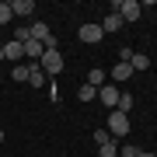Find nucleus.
Instances as JSON below:
<instances>
[{
	"label": "nucleus",
	"instance_id": "obj_2",
	"mask_svg": "<svg viewBox=\"0 0 157 157\" xmlns=\"http://www.w3.org/2000/svg\"><path fill=\"white\" fill-rule=\"evenodd\" d=\"M105 129L112 133V140H115V136H126V133H129V115H126V112H119V108H112V112H108Z\"/></svg>",
	"mask_w": 157,
	"mask_h": 157
},
{
	"label": "nucleus",
	"instance_id": "obj_13",
	"mask_svg": "<svg viewBox=\"0 0 157 157\" xmlns=\"http://www.w3.org/2000/svg\"><path fill=\"white\" fill-rule=\"evenodd\" d=\"M28 84H32V87H45V73H42V67H39V63H32V73H28Z\"/></svg>",
	"mask_w": 157,
	"mask_h": 157
},
{
	"label": "nucleus",
	"instance_id": "obj_12",
	"mask_svg": "<svg viewBox=\"0 0 157 157\" xmlns=\"http://www.w3.org/2000/svg\"><path fill=\"white\" fill-rule=\"evenodd\" d=\"M129 67H133V73H136V70H150V56H147V52H133Z\"/></svg>",
	"mask_w": 157,
	"mask_h": 157
},
{
	"label": "nucleus",
	"instance_id": "obj_11",
	"mask_svg": "<svg viewBox=\"0 0 157 157\" xmlns=\"http://www.w3.org/2000/svg\"><path fill=\"white\" fill-rule=\"evenodd\" d=\"M84 84H91V87H94V91H98L101 84H108V73H105V70H101V67H94V70H91V73H87V80H84Z\"/></svg>",
	"mask_w": 157,
	"mask_h": 157
},
{
	"label": "nucleus",
	"instance_id": "obj_7",
	"mask_svg": "<svg viewBox=\"0 0 157 157\" xmlns=\"http://www.w3.org/2000/svg\"><path fill=\"white\" fill-rule=\"evenodd\" d=\"M11 11H14V17H28V21H32L35 0H11Z\"/></svg>",
	"mask_w": 157,
	"mask_h": 157
},
{
	"label": "nucleus",
	"instance_id": "obj_21",
	"mask_svg": "<svg viewBox=\"0 0 157 157\" xmlns=\"http://www.w3.org/2000/svg\"><path fill=\"white\" fill-rule=\"evenodd\" d=\"M140 154V147H119V157H136Z\"/></svg>",
	"mask_w": 157,
	"mask_h": 157
},
{
	"label": "nucleus",
	"instance_id": "obj_20",
	"mask_svg": "<svg viewBox=\"0 0 157 157\" xmlns=\"http://www.w3.org/2000/svg\"><path fill=\"white\" fill-rule=\"evenodd\" d=\"M49 101H52V105H59V101H63L59 87H56V80H52V84H49Z\"/></svg>",
	"mask_w": 157,
	"mask_h": 157
},
{
	"label": "nucleus",
	"instance_id": "obj_14",
	"mask_svg": "<svg viewBox=\"0 0 157 157\" xmlns=\"http://www.w3.org/2000/svg\"><path fill=\"white\" fill-rule=\"evenodd\" d=\"M28 73H32V63H21V67L11 70V77L17 80V84H25V80H28Z\"/></svg>",
	"mask_w": 157,
	"mask_h": 157
},
{
	"label": "nucleus",
	"instance_id": "obj_24",
	"mask_svg": "<svg viewBox=\"0 0 157 157\" xmlns=\"http://www.w3.org/2000/svg\"><path fill=\"white\" fill-rule=\"evenodd\" d=\"M0 143H4V129H0Z\"/></svg>",
	"mask_w": 157,
	"mask_h": 157
},
{
	"label": "nucleus",
	"instance_id": "obj_6",
	"mask_svg": "<svg viewBox=\"0 0 157 157\" xmlns=\"http://www.w3.org/2000/svg\"><path fill=\"white\" fill-rule=\"evenodd\" d=\"M129 77H133V67H129V63H115V67L108 70V80H112V84H126Z\"/></svg>",
	"mask_w": 157,
	"mask_h": 157
},
{
	"label": "nucleus",
	"instance_id": "obj_18",
	"mask_svg": "<svg viewBox=\"0 0 157 157\" xmlns=\"http://www.w3.org/2000/svg\"><path fill=\"white\" fill-rule=\"evenodd\" d=\"M98 157H119V147H115V140H108L105 147H98Z\"/></svg>",
	"mask_w": 157,
	"mask_h": 157
},
{
	"label": "nucleus",
	"instance_id": "obj_10",
	"mask_svg": "<svg viewBox=\"0 0 157 157\" xmlns=\"http://www.w3.org/2000/svg\"><path fill=\"white\" fill-rule=\"evenodd\" d=\"M42 52H45V45H42V42H35V39L25 42V56H28L32 63H39V59H42Z\"/></svg>",
	"mask_w": 157,
	"mask_h": 157
},
{
	"label": "nucleus",
	"instance_id": "obj_17",
	"mask_svg": "<svg viewBox=\"0 0 157 157\" xmlns=\"http://www.w3.org/2000/svg\"><path fill=\"white\" fill-rule=\"evenodd\" d=\"M133 105H136V101H133V94H119V105H115V108L129 115V112H133Z\"/></svg>",
	"mask_w": 157,
	"mask_h": 157
},
{
	"label": "nucleus",
	"instance_id": "obj_5",
	"mask_svg": "<svg viewBox=\"0 0 157 157\" xmlns=\"http://www.w3.org/2000/svg\"><path fill=\"white\" fill-rule=\"evenodd\" d=\"M80 39H84L87 45H94V42H101V39H105V32H101V25H94V21H87V25H80Z\"/></svg>",
	"mask_w": 157,
	"mask_h": 157
},
{
	"label": "nucleus",
	"instance_id": "obj_9",
	"mask_svg": "<svg viewBox=\"0 0 157 157\" xmlns=\"http://www.w3.org/2000/svg\"><path fill=\"white\" fill-rule=\"evenodd\" d=\"M4 59H25V45L21 42H4Z\"/></svg>",
	"mask_w": 157,
	"mask_h": 157
},
{
	"label": "nucleus",
	"instance_id": "obj_15",
	"mask_svg": "<svg viewBox=\"0 0 157 157\" xmlns=\"http://www.w3.org/2000/svg\"><path fill=\"white\" fill-rule=\"evenodd\" d=\"M77 98H80V105H87V101H94V98H98V91L91 87V84H80V91H77Z\"/></svg>",
	"mask_w": 157,
	"mask_h": 157
},
{
	"label": "nucleus",
	"instance_id": "obj_19",
	"mask_svg": "<svg viewBox=\"0 0 157 157\" xmlns=\"http://www.w3.org/2000/svg\"><path fill=\"white\" fill-rule=\"evenodd\" d=\"M108 140H112V133H108L105 126H101V129H94V147H105Z\"/></svg>",
	"mask_w": 157,
	"mask_h": 157
},
{
	"label": "nucleus",
	"instance_id": "obj_1",
	"mask_svg": "<svg viewBox=\"0 0 157 157\" xmlns=\"http://www.w3.org/2000/svg\"><path fill=\"white\" fill-rule=\"evenodd\" d=\"M39 67H42L45 77L56 80L59 73H63V56H59V49H45V52H42V59H39Z\"/></svg>",
	"mask_w": 157,
	"mask_h": 157
},
{
	"label": "nucleus",
	"instance_id": "obj_8",
	"mask_svg": "<svg viewBox=\"0 0 157 157\" xmlns=\"http://www.w3.org/2000/svg\"><path fill=\"white\" fill-rule=\"evenodd\" d=\"M122 25H126L122 17H119L115 11H108V14H105V21H101V32H105V35H108V32H119Z\"/></svg>",
	"mask_w": 157,
	"mask_h": 157
},
{
	"label": "nucleus",
	"instance_id": "obj_25",
	"mask_svg": "<svg viewBox=\"0 0 157 157\" xmlns=\"http://www.w3.org/2000/svg\"><path fill=\"white\" fill-rule=\"evenodd\" d=\"M59 157H67V154H59Z\"/></svg>",
	"mask_w": 157,
	"mask_h": 157
},
{
	"label": "nucleus",
	"instance_id": "obj_4",
	"mask_svg": "<svg viewBox=\"0 0 157 157\" xmlns=\"http://www.w3.org/2000/svg\"><path fill=\"white\" fill-rule=\"evenodd\" d=\"M119 94H122V91H119V87L112 84V80H108V84H101V87H98V101H101V105L108 108V112H112V108L119 105Z\"/></svg>",
	"mask_w": 157,
	"mask_h": 157
},
{
	"label": "nucleus",
	"instance_id": "obj_23",
	"mask_svg": "<svg viewBox=\"0 0 157 157\" xmlns=\"http://www.w3.org/2000/svg\"><path fill=\"white\" fill-rule=\"evenodd\" d=\"M0 63H4V45H0Z\"/></svg>",
	"mask_w": 157,
	"mask_h": 157
},
{
	"label": "nucleus",
	"instance_id": "obj_22",
	"mask_svg": "<svg viewBox=\"0 0 157 157\" xmlns=\"http://www.w3.org/2000/svg\"><path fill=\"white\" fill-rule=\"evenodd\" d=\"M136 157H157L154 150H140V154H136Z\"/></svg>",
	"mask_w": 157,
	"mask_h": 157
},
{
	"label": "nucleus",
	"instance_id": "obj_3",
	"mask_svg": "<svg viewBox=\"0 0 157 157\" xmlns=\"http://www.w3.org/2000/svg\"><path fill=\"white\" fill-rule=\"evenodd\" d=\"M112 11L122 21H140V4L136 0H112Z\"/></svg>",
	"mask_w": 157,
	"mask_h": 157
},
{
	"label": "nucleus",
	"instance_id": "obj_16",
	"mask_svg": "<svg viewBox=\"0 0 157 157\" xmlns=\"http://www.w3.org/2000/svg\"><path fill=\"white\" fill-rule=\"evenodd\" d=\"M11 17H14L11 0H0V28H4V25H11Z\"/></svg>",
	"mask_w": 157,
	"mask_h": 157
}]
</instances>
